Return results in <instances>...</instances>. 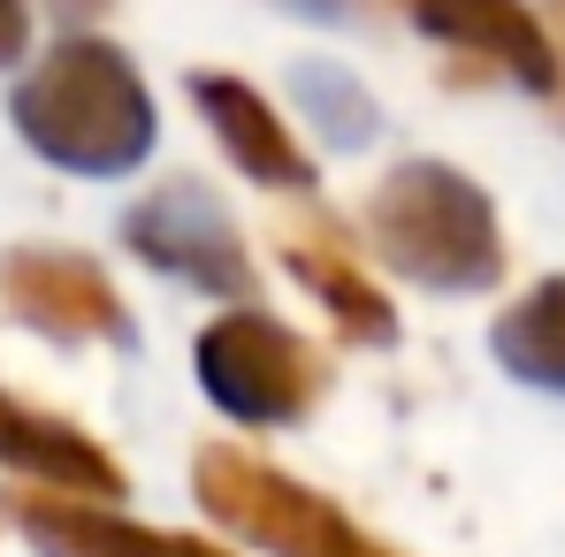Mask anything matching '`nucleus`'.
<instances>
[{
    "mask_svg": "<svg viewBox=\"0 0 565 557\" xmlns=\"http://www.w3.org/2000/svg\"><path fill=\"white\" fill-rule=\"evenodd\" d=\"M15 130L31 153L77 176H130L153 153V99L138 85L130 54L70 39L15 85Z\"/></svg>",
    "mask_w": 565,
    "mask_h": 557,
    "instance_id": "1",
    "label": "nucleus"
},
{
    "mask_svg": "<svg viewBox=\"0 0 565 557\" xmlns=\"http://www.w3.org/2000/svg\"><path fill=\"white\" fill-rule=\"evenodd\" d=\"M367 245L382 268L420 290H489L504 276V229L489 191L444 161H405L382 176L367 199Z\"/></svg>",
    "mask_w": 565,
    "mask_h": 557,
    "instance_id": "2",
    "label": "nucleus"
},
{
    "mask_svg": "<svg viewBox=\"0 0 565 557\" xmlns=\"http://www.w3.org/2000/svg\"><path fill=\"white\" fill-rule=\"evenodd\" d=\"M199 504H206V519H222L237 543L268 557H397L375 535H360L329 496L298 489L290 473L260 465L253 451H230V443L199 451Z\"/></svg>",
    "mask_w": 565,
    "mask_h": 557,
    "instance_id": "3",
    "label": "nucleus"
},
{
    "mask_svg": "<svg viewBox=\"0 0 565 557\" xmlns=\"http://www.w3.org/2000/svg\"><path fill=\"white\" fill-rule=\"evenodd\" d=\"M199 389L245 428H290L329 397V360L253 306V313H222L199 336Z\"/></svg>",
    "mask_w": 565,
    "mask_h": 557,
    "instance_id": "4",
    "label": "nucleus"
},
{
    "mask_svg": "<svg viewBox=\"0 0 565 557\" xmlns=\"http://www.w3.org/2000/svg\"><path fill=\"white\" fill-rule=\"evenodd\" d=\"M122 237L146 268L214 290V298H253V253L237 237V222L222 214V199L199 184H161L122 214Z\"/></svg>",
    "mask_w": 565,
    "mask_h": 557,
    "instance_id": "5",
    "label": "nucleus"
},
{
    "mask_svg": "<svg viewBox=\"0 0 565 557\" xmlns=\"http://www.w3.org/2000/svg\"><path fill=\"white\" fill-rule=\"evenodd\" d=\"M0 298L39 336H62V344H130V313H122L115 282L99 276L85 253H46V245L8 253L0 260Z\"/></svg>",
    "mask_w": 565,
    "mask_h": 557,
    "instance_id": "6",
    "label": "nucleus"
},
{
    "mask_svg": "<svg viewBox=\"0 0 565 557\" xmlns=\"http://www.w3.org/2000/svg\"><path fill=\"white\" fill-rule=\"evenodd\" d=\"M397 8L413 15V31L459 46L473 62H497L512 85L558 93V46L527 0H397Z\"/></svg>",
    "mask_w": 565,
    "mask_h": 557,
    "instance_id": "7",
    "label": "nucleus"
},
{
    "mask_svg": "<svg viewBox=\"0 0 565 557\" xmlns=\"http://www.w3.org/2000/svg\"><path fill=\"white\" fill-rule=\"evenodd\" d=\"M0 465H15L23 481H39L54 496H85V504L122 496V465L107 459L85 428H70L39 405H15L8 389H0Z\"/></svg>",
    "mask_w": 565,
    "mask_h": 557,
    "instance_id": "8",
    "label": "nucleus"
},
{
    "mask_svg": "<svg viewBox=\"0 0 565 557\" xmlns=\"http://www.w3.org/2000/svg\"><path fill=\"white\" fill-rule=\"evenodd\" d=\"M191 99H199L206 130L222 138V153H230L253 184H268V191H313V153L282 130L276 107L253 93V85H237V77H191Z\"/></svg>",
    "mask_w": 565,
    "mask_h": 557,
    "instance_id": "9",
    "label": "nucleus"
},
{
    "mask_svg": "<svg viewBox=\"0 0 565 557\" xmlns=\"http://www.w3.org/2000/svg\"><path fill=\"white\" fill-rule=\"evenodd\" d=\"M15 527L39 543L46 557H222L191 535H161V527H130L115 519L107 504H85V496H15Z\"/></svg>",
    "mask_w": 565,
    "mask_h": 557,
    "instance_id": "10",
    "label": "nucleus"
},
{
    "mask_svg": "<svg viewBox=\"0 0 565 557\" xmlns=\"http://www.w3.org/2000/svg\"><path fill=\"white\" fill-rule=\"evenodd\" d=\"M282 260H290V276L337 313V329H344L352 344H397V313H390V298L367 282L360 253L337 245V229H313V237L290 229V237H282Z\"/></svg>",
    "mask_w": 565,
    "mask_h": 557,
    "instance_id": "11",
    "label": "nucleus"
},
{
    "mask_svg": "<svg viewBox=\"0 0 565 557\" xmlns=\"http://www.w3.org/2000/svg\"><path fill=\"white\" fill-rule=\"evenodd\" d=\"M489 352L504 360V374H520V382L558 389V397H565V276L535 282L512 313H497Z\"/></svg>",
    "mask_w": 565,
    "mask_h": 557,
    "instance_id": "12",
    "label": "nucleus"
},
{
    "mask_svg": "<svg viewBox=\"0 0 565 557\" xmlns=\"http://www.w3.org/2000/svg\"><path fill=\"white\" fill-rule=\"evenodd\" d=\"M290 93H298V107L313 115V130L329 138V146H367L382 130V115H375V99L360 93V77L352 69H329V62H306L298 77H290Z\"/></svg>",
    "mask_w": 565,
    "mask_h": 557,
    "instance_id": "13",
    "label": "nucleus"
},
{
    "mask_svg": "<svg viewBox=\"0 0 565 557\" xmlns=\"http://www.w3.org/2000/svg\"><path fill=\"white\" fill-rule=\"evenodd\" d=\"M23 39H31V8L23 0H0V69L23 62Z\"/></svg>",
    "mask_w": 565,
    "mask_h": 557,
    "instance_id": "14",
    "label": "nucleus"
},
{
    "mask_svg": "<svg viewBox=\"0 0 565 557\" xmlns=\"http://www.w3.org/2000/svg\"><path fill=\"white\" fill-rule=\"evenodd\" d=\"M282 8H298V15H321V23H344L360 0H282Z\"/></svg>",
    "mask_w": 565,
    "mask_h": 557,
    "instance_id": "15",
    "label": "nucleus"
},
{
    "mask_svg": "<svg viewBox=\"0 0 565 557\" xmlns=\"http://www.w3.org/2000/svg\"><path fill=\"white\" fill-rule=\"evenodd\" d=\"M107 8H115V0H54L62 23H93V15H107Z\"/></svg>",
    "mask_w": 565,
    "mask_h": 557,
    "instance_id": "16",
    "label": "nucleus"
},
{
    "mask_svg": "<svg viewBox=\"0 0 565 557\" xmlns=\"http://www.w3.org/2000/svg\"><path fill=\"white\" fill-rule=\"evenodd\" d=\"M551 8V23H558V39H565V0H543ZM558 77H565V62H558Z\"/></svg>",
    "mask_w": 565,
    "mask_h": 557,
    "instance_id": "17",
    "label": "nucleus"
}]
</instances>
